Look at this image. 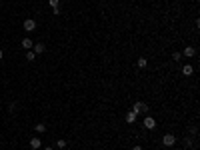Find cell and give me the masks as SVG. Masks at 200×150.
Wrapping results in <instances>:
<instances>
[{"label": "cell", "mask_w": 200, "mask_h": 150, "mask_svg": "<svg viewBox=\"0 0 200 150\" xmlns=\"http://www.w3.org/2000/svg\"><path fill=\"white\" fill-rule=\"evenodd\" d=\"M22 28H24L26 32L36 30V20H34V18H26V20H24V24H22Z\"/></svg>", "instance_id": "3"}, {"label": "cell", "mask_w": 200, "mask_h": 150, "mask_svg": "<svg viewBox=\"0 0 200 150\" xmlns=\"http://www.w3.org/2000/svg\"><path fill=\"white\" fill-rule=\"evenodd\" d=\"M44 50H46V46H44V44H34L32 46V52L34 54H42Z\"/></svg>", "instance_id": "8"}, {"label": "cell", "mask_w": 200, "mask_h": 150, "mask_svg": "<svg viewBox=\"0 0 200 150\" xmlns=\"http://www.w3.org/2000/svg\"><path fill=\"white\" fill-rule=\"evenodd\" d=\"M126 122H128V124H134V122H136V114H134L132 110L126 112Z\"/></svg>", "instance_id": "10"}, {"label": "cell", "mask_w": 200, "mask_h": 150, "mask_svg": "<svg viewBox=\"0 0 200 150\" xmlns=\"http://www.w3.org/2000/svg\"><path fill=\"white\" fill-rule=\"evenodd\" d=\"M20 44H22V48H24V50H32L34 42H32V40H30V38H28V36H26V38L22 40V42H20Z\"/></svg>", "instance_id": "7"}, {"label": "cell", "mask_w": 200, "mask_h": 150, "mask_svg": "<svg viewBox=\"0 0 200 150\" xmlns=\"http://www.w3.org/2000/svg\"><path fill=\"white\" fill-rule=\"evenodd\" d=\"M34 128H36V132H40V134H42V132H46V124H36Z\"/></svg>", "instance_id": "12"}, {"label": "cell", "mask_w": 200, "mask_h": 150, "mask_svg": "<svg viewBox=\"0 0 200 150\" xmlns=\"http://www.w3.org/2000/svg\"><path fill=\"white\" fill-rule=\"evenodd\" d=\"M44 150H54V148H52V146H46V148H44Z\"/></svg>", "instance_id": "20"}, {"label": "cell", "mask_w": 200, "mask_h": 150, "mask_svg": "<svg viewBox=\"0 0 200 150\" xmlns=\"http://www.w3.org/2000/svg\"><path fill=\"white\" fill-rule=\"evenodd\" d=\"M132 112L136 114V116H138L140 112H142V114H146V112H148V104H146V102H134Z\"/></svg>", "instance_id": "1"}, {"label": "cell", "mask_w": 200, "mask_h": 150, "mask_svg": "<svg viewBox=\"0 0 200 150\" xmlns=\"http://www.w3.org/2000/svg\"><path fill=\"white\" fill-rule=\"evenodd\" d=\"M48 4L52 8H58V4H60V0H48Z\"/></svg>", "instance_id": "16"}, {"label": "cell", "mask_w": 200, "mask_h": 150, "mask_svg": "<svg viewBox=\"0 0 200 150\" xmlns=\"http://www.w3.org/2000/svg\"><path fill=\"white\" fill-rule=\"evenodd\" d=\"M192 72H194V68L190 64H184V66H182V74H184V76H190Z\"/></svg>", "instance_id": "9"}, {"label": "cell", "mask_w": 200, "mask_h": 150, "mask_svg": "<svg viewBox=\"0 0 200 150\" xmlns=\"http://www.w3.org/2000/svg\"><path fill=\"white\" fill-rule=\"evenodd\" d=\"M64 2H66V0H64Z\"/></svg>", "instance_id": "21"}, {"label": "cell", "mask_w": 200, "mask_h": 150, "mask_svg": "<svg viewBox=\"0 0 200 150\" xmlns=\"http://www.w3.org/2000/svg\"><path fill=\"white\" fill-rule=\"evenodd\" d=\"M180 58H182V54H180V52H174L172 54V60H174V62H178Z\"/></svg>", "instance_id": "17"}, {"label": "cell", "mask_w": 200, "mask_h": 150, "mask_svg": "<svg viewBox=\"0 0 200 150\" xmlns=\"http://www.w3.org/2000/svg\"><path fill=\"white\" fill-rule=\"evenodd\" d=\"M40 146H42V140H40L38 136H34V138H30V148H32V150H38Z\"/></svg>", "instance_id": "5"}, {"label": "cell", "mask_w": 200, "mask_h": 150, "mask_svg": "<svg viewBox=\"0 0 200 150\" xmlns=\"http://www.w3.org/2000/svg\"><path fill=\"white\" fill-rule=\"evenodd\" d=\"M18 110V104H16V102H12V104L8 106V112H16Z\"/></svg>", "instance_id": "15"}, {"label": "cell", "mask_w": 200, "mask_h": 150, "mask_svg": "<svg viewBox=\"0 0 200 150\" xmlns=\"http://www.w3.org/2000/svg\"><path fill=\"white\" fill-rule=\"evenodd\" d=\"M132 150H142V146H134V148Z\"/></svg>", "instance_id": "18"}, {"label": "cell", "mask_w": 200, "mask_h": 150, "mask_svg": "<svg viewBox=\"0 0 200 150\" xmlns=\"http://www.w3.org/2000/svg\"><path fill=\"white\" fill-rule=\"evenodd\" d=\"M194 54H196V48H194V46H186V48H184V52H182V56H186V58H192Z\"/></svg>", "instance_id": "6"}, {"label": "cell", "mask_w": 200, "mask_h": 150, "mask_svg": "<svg viewBox=\"0 0 200 150\" xmlns=\"http://www.w3.org/2000/svg\"><path fill=\"white\" fill-rule=\"evenodd\" d=\"M2 58H4V52H2V50H0V60H2Z\"/></svg>", "instance_id": "19"}, {"label": "cell", "mask_w": 200, "mask_h": 150, "mask_svg": "<svg viewBox=\"0 0 200 150\" xmlns=\"http://www.w3.org/2000/svg\"><path fill=\"white\" fill-rule=\"evenodd\" d=\"M136 66H138V68H146V66H148V60L146 58H138V60H136Z\"/></svg>", "instance_id": "11"}, {"label": "cell", "mask_w": 200, "mask_h": 150, "mask_svg": "<svg viewBox=\"0 0 200 150\" xmlns=\"http://www.w3.org/2000/svg\"><path fill=\"white\" fill-rule=\"evenodd\" d=\"M162 144H164L166 148L174 146V144H176V136H174V134H164V136H162Z\"/></svg>", "instance_id": "2"}, {"label": "cell", "mask_w": 200, "mask_h": 150, "mask_svg": "<svg viewBox=\"0 0 200 150\" xmlns=\"http://www.w3.org/2000/svg\"><path fill=\"white\" fill-rule=\"evenodd\" d=\"M34 58H36V54H34L32 50H26V60H28V62H32Z\"/></svg>", "instance_id": "13"}, {"label": "cell", "mask_w": 200, "mask_h": 150, "mask_svg": "<svg viewBox=\"0 0 200 150\" xmlns=\"http://www.w3.org/2000/svg\"><path fill=\"white\" fill-rule=\"evenodd\" d=\"M56 148H66V140H56Z\"/></svg>", "instance_id": "14"}, {"label": "cell", "mask_w": 200, "mask_h": 150, "mask_svg": "<svg viewBox=\"0 0 200 150\" xmlns=\"http://www.w3.org/2000/svg\"><path fill=\"white\" fill-rule=\"evenodd\" d=\"M142 126H144L146 130H154V128H156V120H154L152 116H146L144 118V122H142Z\"/></svg>", "instance_id": "4"}]
</instances>
